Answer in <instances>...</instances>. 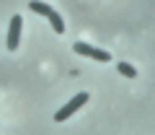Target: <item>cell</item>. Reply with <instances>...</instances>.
Returning <instances> with one entry per match:
<instances>
[{
  "mask_svg": "<svg viewBox=\"0 0 155 135\" xmlns=\"http://www.w3.org/2000/svg\"><path fill=\"white\" fill-rule=\"evenodd\" d=\"M85 101H88V94H85V91H80V94H78V96H72V99L67 101V104H65L62 109H57V112H54V119H57V122H65V119H70L72 114H75L78 109H80V107L85 104Z\"/></svg>",
  "mask_w": 155,
  "mask_h": 135,
  "instance_id": "6da1fadb",
  "label": "cell"
},
{
  "mask_svg": "<svg viewBox=\"0 0 155 135\" xmlns=\"http://www.w3.org/2000/svg\"><path fill=\"white\" fill-rule=\"evenodd\" d=\"M72 50H75L78 55L91 57V60H98V62H111V55H109V52H106V50H98V47L88 44V42H75V44H72Z\"/></svg>",
  "mask_w": 155,
  "mask_h": 135,
  "instance_id": "7a4b0ae2",
  "label": "cell"
},
{
  "mask_svg": "<svg viewBox=\"0 0 155 135\" xmlns=\"http://www.w3.org/2000/svg\"><path fill=\"white\" fill-rule=\"evenodd\" d=\"M21 29H23V18H21V13H16L11 18V23H8V50L11 52H16L18 44H21Z\"/></svg>",
  "mask_w": 155,
  "mask_h": 135,
  "instance_id": "3957f363",
  "label": "cell"
},
{
  "mask_svg": "<svg viewBox=\"0 0 155 135\" xmlns=\"http://www.w3.org/2000/svg\"><path fill=\"white\" fill-rule=\"evenodd\" d=\"M47 21L52 23V29H54L57 34H65V21H62V16H60L57 11H54V8L49 11V16H47Z\"/></svg>",
  "mask_w": 155,
  "mask_h": 135,
  "instance_id": "277c9868",
  "label": "cell"
},
{
  "mask_svg": "<svg viewBox=\"0 0 155 135\" xmlns=\"http://www.w3.org/2000/svg\"><path fill=\"white\" fill-rule=\"evenodd\" d=\"M28 11H34L36 16H49V11H52V5H47V3H41V0H31L28 3Z\"/></svg>",
  "mask_w": 155,
  "mask_h": 135,
  "instance_id": "5b68a950",
  "label": "cell"
},
{
  "mask_svg": "<svg viewBox=\"0 0 155 135\" xmlns=\"http://www.w3.org/2000/svg\"><path fill=\"white\" fill-rule=\"evenodd\" d=\"M116 70H119L124 78H137V68L129 65V62H116Z\"/></svg>",
  "mask_w": 155,
  "mask_h": 135,
  "instance_id": "8992f818",
  "label": "cell"
}]
</instances>
